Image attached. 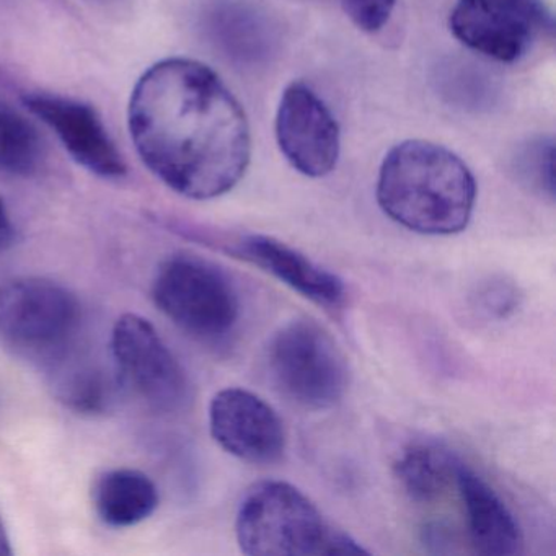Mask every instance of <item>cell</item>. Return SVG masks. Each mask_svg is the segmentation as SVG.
I'll list each match as a JSON object with an SVG mask.
<instances>
[{
	"mask_svg": "<svg viewBox=\"0 0 556 556\" xmlns=\"http://www.w3.org/2000/svg\"><path fill=\"white\" fill-rule=\"evenodd\" d=\"M14 233V224H12L11 216H9L8 207H5L4 201L0 200V250L11 245Z\"/></svg>",
	"mask_w": 556,
	"mask_h": 556,
	"instance_id": "7402d4cb",
	"label": "cell"
},
{
	"mask_svg": "<svg viewBox=\"0 0 556 556\" xmlns=\"http://www.w3.org/2000/svg\"><path fill=\"white\" fill-rule=\"evenodd\" d=\"M25 106L63 142L71 157L106 180L125 177L123 155L93 106L54 93L35 92L24 97Z\"/></svg>",
	"mask_w": 556,
	"mask_h": 556,
	"instance_id": "8fae6325",
	"label": "cell"
},
{
	"mask_svg": "<svg viewBox=\"0 0 556 556\" xmlns=\"http://www.w3.org/2000/svg\"><path fill=\"white\" fill-rule=\"evenodd\" d=\"M458 457L434 442H415L395 462V477L416 503L439 500L455 481Z\"/></svg>",
	"mask_w": 556,
	"mask_h": 556,
	"instance_id": "2e32d148",
	"label": "cell"
},
{
	"mask_svg": "<svg viewBox=\"0 0 556 556\" xmlns=\"http://www.w3.org/2000/svg\"><path fill=\"white\" fill-rule=\"evenodd\" d=\"M210 429L227 454L249 464H276L286 452L285 422L249 390L232 387L217 392L210 405Z\"/></svg>",
	"mask_w": 556,
	"mask_h": 556,
	"instance_id": "30bf717a",
	"label": "cell"
},
{
	"mask_svg": "<svg viewBox=\"0 0 556 556\" xmlns=\"http://www.w3.org/2000/svg\"><path fill=\"white\" fill-rule=\"evenodd\" d=\"M112 354L116 374L149 408L174 413L190 400V382L151 321L125 314L112 331Z\"/></svg>",
	"mask_w": 556,
	"mask_h": 556,
	"instance_id": "ba28073f",
	"label": "cell"
},
{
	"mask_svg": "<svg viewBox=\"0 0 556 556\" xmlns=\"http://www.w3.org/2000/svg\"><path fill=\"white\" fill-rule=\"evenodd\" d=\"M344 14L366 34H377L389 24L396 0H340Z\"/></svg>",
	"mask_w": 556,
	"mask_h": 556,
	"instance_id": "44dd1931",
	"label": "cell"
},
{
	"mask_svg": "<svg viewBox=\"0 0 556 556\" xmlns=\"http://www.w3.org/2000/svg\"><path fill=\"white\" fill-rule=\"evenodd\" d=\"M129 131L146 167L190 200L223 197L252 159L239 100L200 61L170 58L142 74L129 102Z\"/></svg>",
	"mask_w": 556,
	"mask_h": 556,
	"instance_id": "6da1fadb",
	"label": "cell"
},
{
	"mask_svg": "<svg viewBox=\"0 0 556 556\" xmlns=\"http://www.w3.org/2000/svg\"><path fill=\"white\" fill-rule=\"evenodd\" d=\"M54 393L60 402L79 413L102 412L105 405V380L90 364L56 361Z\"/></svg>",
	"mask_w": 556,
	"mask_h": 556,
	"instance_id": "ac0fdd59",
	"label": "cell"
},
{
	"mask_svg": "<svg viewBox=\"0 0 556 556\" xmlns=\"http://www.w3.org/2000/svg\"><path fill=\"white\" fill-rule=\"evenodd\" d=\"M448 28L468 50L510 64L553 34V15L543 0H455Z\"/></svg>",
	"mask_w": 556,
	"mask_h": 556,
	"instance_id": "52a82bcc",
	"label": "cell"
},
{
	"mask_svg": "<svg viewBox=\"0 0 556 556\" xmlns=\"http://www.w3.org/2000/svg\"><path fill=\"white\" fill-rule=\"evenodd\" d=\"M152 299L168 320L198 340H224L240 320L236 286L223 269L198 256L165 260L155 273Z\"/></svg>",
	"mask_w": 556,
	"mask_h": 556,
	"instance_id": "5b68a950",
	"label": "cell"
},
{
	"mask_svg": "<svg viewBox=\"0 0 556 556\" xmlns=\"http://www.w3.org/2000/svg\"><path fill=\"white\" fill-rule=\"evenodd\" d=\"M276 139L286 161L308 178L330 175L340 159V126L308 84H289L276 113Z\"/></svg>",
	"mask_w": 556,
	"mask_h": 556,
	"instance_id": "9c48e42d",
	"label": "cell"
},
{
	"mask_svg": "<svg viewBox=\"0 0 556 556\" xmlns=\"http://www.w3.org/2000/svg\"><path fill=\"white\" fill-rule=\"evenodd\" d=\"M475 298V307L488 318L494 320H506L519 308V288L506 279H490L478 288Z\"/></svg>",
	"mask_w": 556,
	"mask_h": 556,
	"instance_id": "ffe728a7",
	"label": "cell"
},
{
	"mask_svg": "<svg viewBox=\"0 0 556 556\" xmlns=\"http://www.w3.org/2000/svg\"><path fill=\"white\" fill-rule=\"evenodd\" d=\"M266 364L276 389L302 408H333L350 389L343 351L324 327L307 318L289 321L273 334Z\"/></svg>",
	"mask_w": 556,
	"mask_h": 556,
	"instance_id": "277c9868",
	"label": "cell"
},
{
	"mask_svg": "<svg viewBox=\"0 0 556 556\" xmlns=\"http://www.w3.org/2000/svg\"><path fill=\"white\" fill-rule=\"evenodd\" d=\"M236 535L250 556L363 555L369 553L325 519L294 484L279 480L253 484L239 506Z\"/></svg>",
	"mask_w": 556,
	"mask_h": 556,
	"instance_id": "3957f363",
	"label": "cell"
},
{
	"mask_svg": "<svg viewBox=\"0 0 556 556\" xmlns=\"http://www.w3.org/2000/svg\"><path fill=\"white\" fill-rule=\"evenodd\" d=\"M43 161V141L35 126L0 99V172L28 177Z\"/></svg>",
	"mask_w": 556,
	"mask_h": 556,
	"instance_id": "e0dca14e",
	"label": "cell"
},
{
	"mask_svg": "<svg viewBox=\"0 0 556 556\" xmlns=\"http://www.w3.org/2000/svg\"><path fill=\"white\" fill-rule=\"evenodd\" d=\"M211 43L239 67H263L271 63L281 45L278 22L253 0H217L204 18Z\"/></svg>",
	"mask_w": 556,
	"mask_h": 556,
	"instance_id": "4fadbf2b",
	"label": "cell"
},
{
	"mask_svg": "<svg viewBox=\"0 0 556 556\" xmlns=\"http://www.w3.org/2000/svg\"><path fill=\"white\" fill-rule=\"evenodd\" d=\"M477 201L468 165L447 148L409 139L390 149L377 178V203L400 226L422 236L467 229Z\"/></svg>",
	"mask_w": 556,
	"mask_h": 556,
	"instance_id": "7a4b0ae2",
	"label": "cell"
},
{
	"mask_svg": "<svg viewBox=\"0 0 556 556\" xmlns=\"http://www.w3.org/2000/svg\"><path fill=\"white\" fill-rule=\"evenodd\" d=\"M93 507L103 523L116 529L149 519L159 506L154 481L132 468L105 471L93 484Z\"/></svg>",
	"mask_w": 556,
	"mask_h": 556,
	"instance_id": "9a60e30c",
	"label": "cell"
},
{
	"mask_svg": "<svg viewBox=\"0 0 556 556\" xmlns=\"http://www.w3.org/2000/svg\"><path fill=\"white\" fill-rule=\"evenodd\" d=\"M220 245L230 255L258 266L320 307L337 311L346 302V286L340 276L275 237L252 233Z\"/></svg>",
	"mask_w": 556,
	"mask_h": 556,
	"instance_id": "7c38bea8",
	"label": "cell"
},
{
	"mask_svg": "<svg viewBox=\"0 0 556 556\" xmlns=\"http://www.w3.org/2000/svg\"><path fill=\"white\" fill-rule=\"evenodd\" d=\"M14 553L11 545V539H9L8 529H5L4 520L0 517V556H9Z\"/></svg>",
	"mask_w": 556,
	"mask_h": 556,
	"instance_id": "603a6c76",
	"label": "cell"
},
{
	"mask_svg": "<svg viewBox=\"0 0 556 556\" xmlns=\"http://www.w3.org/2000/svg\"><path fill=\"white\" fill-rule=\"evenodd\" d=\"M553 157H555V142L549 136H542L523 144L517 152L516 159L520 177L549 198L555 197Z\"/></svg>",
	"mask_w": 556,
	"mask_h": 556,
	"instance_id": "d6986e66",
	"label": "cell"
},
{
	"mask_svg": "<svg viewBox=\"0 0 556 556\" xmlns=\"http://www.w3.org/2000/svg\"><path fill=\"white\" fill-rule=\"evenodd\" d=\"M455 484L467 517L468 536L481 555L516 556L522 553L523 535L513 510L496 490L458 458Z\"/></svg>",
	"mask_w": 556,
	"mask_h": 556,
	"instance_id": "5bb4252c",
	"label": "cell"
},
{
	"mask_svg": "<svg viewBox=\"0 0 556 556\" xmlns=\"http://www.w3.org/2000/svg\"><path fill=\"white\" fill-rule=\"evenodd\" d=\"M79 324V301L58 282L30 276L0 285V343L18 354L56 363Z\"/></svg>",
	"mask_w": 556,
	"mask_h": 556,
	"instance_id": "8992f818",
	"label": "cell"
}]
</instances>
